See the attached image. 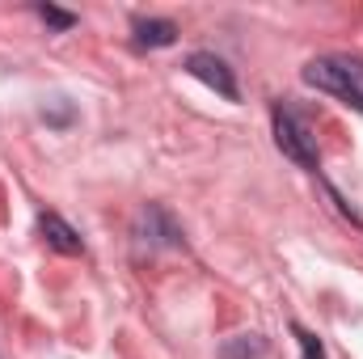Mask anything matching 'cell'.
I'll return each instance as SVG.
<instances>
[{
    "label": "cell",
    "mask_w": 363,
    "mask_h": 359,
    "mask_svg": "<svg viewBox=\"0 0 363 359\" xmlns=\"http://www.w3.org/2000/svg\"><path fill=\"white\" fill-rule=\"evenodd\" d=\"M304 85L313 89H325L334 97H342L347 106L363 110V60L351 55H321L304 68Z\"/></svg>",
    "instance_id": "1"
},
{
    "label": "cell",
    "mask_w": 363,
    "mask_h": 359,
    "mask_svg": "<svg viewBox=\"0 0 363 359\" xmlns=\"http://www.w3.org/2000/svg\"><path fill=\"white\" fill-rule=\"evenodd\" d=\"M274 144L283 148V157H291V161L304 165V170H317V165H321L313 131H308L291 110H274Z\"/></svg>",
    "instance_id": "2"
},
{
    "label": "cell",
    "mask_w": 363,
    "mask_h": 359,
    "mask_svg": "<svg viewBox=\"0 0 363 359\" xmlns=\"http://www.w3.org/2000/svg\"><path fill=\"white\" fill-rule=\"evenodd\" d=\"M186 72H190V77H199L203 85H211L220 97L237 101V81H233V68H228L220 55H207V51H199V55H190V60H186Z\"/></svg>",
    "instance_id": "3"
},
{
    "label": "cell",
    "mask_w": 363,
    "mask_h": 359,
    "mask_svg": "<svg viewBox=\"0 0 363 359\" xmlns=\"http://www.w3.org/2000/svg\"><path fill=\"white\" fill-rule=\"evenodd\" d=\"M140 237H144L148 245H182V228L161 211V207H148V211L140 216Z\"/></svg>",
    "instance_id": "4"
},
{
    "label": "cell",
    "mask_w": 363,
    "mask_h": 359,
    "mask_svg": "<svg viewBox=\"0 0 363 359\" xmlns=\"http://www.w3.org/2000/svg\"><path fill=\"white\" fill-rule=\"evenodd\" d=\"M131 30H135V47H140V51H144V47L157 51V47H174V43H178V26L165 21V17H140Z\"/></svg>",
    "instance_id": "5"
},
{
    "label": "cell",
    "mask_w": 363,
    "mask_h": 359,
    "mask_svg": "<svg viewBox=\"0 0 363 359\" xmlns=\"http://www.w3.org/2000/svg\"><path fill=\"white\" fill-rule=\"evenodd\" d=\"M38 228H43V241H47L51 250H60V254H81V250H85V245H81V237H77V228H72V224H64V220H60V216H51V211L38 220Z\"/></svg>",
    "instance_id": "6"
},
{
    "label": "cell",
    "mask_w": 363,
    "mask_h": 359,
    "mask_svg": "<svg viewBox=\"0 0 363 359\" xmlns=\"http://www.w3.org/2000/svg\"><path fill=\"white\" fill-rule=\"evenodd\" d=\"M267 338L262 334H237L220 347V359H267Z\"/></svg>",
    "instance_id": "7"
},
{
    "label": "cell",
    "mask_w": 363,
    "mask_h": 359,
    "mask_svg": "<svg viewBox=\"0 0 363 359\" xmlns=\"http://www.w3.org/2000/svg\"><path fill=\"white\" fill-rule=\"evenodd\" d=\"M291 334L300 338V351H304V359H325V347H321V338H317V334H308L304 326H291Z\"/></svg>",
    "instance_id": "8"
},
{
    "label": "cell",
    "mask_w": 363,
    "mask_h": 359,
    "mask_svg": "<svg viewBox=\"0 0 363 359\" xmlns=\"http://www.w3.org/2000/svg\"><path fill=\"white\" fill-rule=\"evenodd\" d=\"M38 17H43V21H51V26H60V30L77 26V17H72V13H64V9H51V4H38Z\"/></svg>",
    "instance_id": "9"
}]
</instances>
